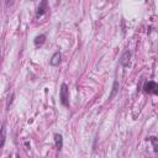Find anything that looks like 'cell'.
<instances>
[{
    "instance_id": "6da1fadb",
    "label": "cell",
    "mask_w": 158,
    "mask_h": 158,
    "mask_svg": "<svg viewBox=\"0 0 158 158\" xmlns=\"http://www.w3.org/2000/svg\"><path fill=\"white\" fill-rule=\"evenodd\" d=\"M59 99H60V102L63 106L68 107L69 106V90H68V86L67 84H62L60 85V90H59Z\"/></svg>"
},
{
    "instance_id": "7a4b0ae2",
    "label": "cell",
    "mask_w": 158,
    "mask_h": 158,
    "mask_svg": "<svg viewBox=\"0 0 158 158\" xmlns=\"http://www.w3.org/2000/svg\"><path fill=\"white\" fill-rule=\"evenodd\" d=\"M144 91L146 93H148V94H157L158 93V85H157V83L156 81H147L146 84H144Z\"/></svg>"
},
{
    "instance_id": "3957f363",
    "label": "cell",
    "mask_w": 158,
    "mask_h": 158,
    "mask_svg": "<svg viewBox=\"0 0 158 158\" xmlns=\"http://www.w3.org/2000/svg\"><path fill=\"white\" fill-rule=\"evenodd\" d=\"M47 5H48V4H47V0H42V1H41V4H40L38 7H37V12H36V17H37V19H41V17L47 12V10H48V9H47Z\"/></svg>"
},
{
    "instance_id": "277c9868",
    "label": "cell",
    "mask_w": 158,
    "mask_h": 158,
    "mask_svg": "<svg viewBox=\"0 0 158 158\" xmlns=\"http://www.w3.org/2000/svg\"><path fill=\"white\" fill-rule=\"evenodd\" d=\"M130 59H131V52L130 51H125L123 54L120 58V64L122 67H128L130 65Z\"/></svg>"
},
{
    "instance_id": "5b68a950",
    "label": "cell",
    "mask_w": 158,
    "mask_h": 158,
    "mask_svg": "<svg viewBox=\"0 0 158 158\" xmlns=\"http://www.w3.org/2000/svg\"><path fill=\"white\" fill-rule=\"evenodd\" d=\"M60 60H62V54H60L59 52H56V53L52 56V58H51V60H49V64H51L52 67H57V65H59Z\"/></svg>"
},
{
    "instance_id": "8992f818",
    "label": "cell",
    "mask_w": 158,
    "mask_h": 158,
    "mask_svg": "<svg viewBox=\"0 0 158 158\" xmlns=\"http://www.w3.org/2000/svg\"><path fill=\"white\" fill-rule=\"evenodd\" d=\"M5 139H6V128H5V125H2L0 128V148L4 147Z\"/></svg>"
},
{
    "instance_id": "52a82bcc",
    "label": "cell",
    "mask_w": 158,
    "mask_h": 158,
    "mask_svg": "<svg viewBox=\"0 0 158 158\" xmlns=\"http://www.w3.org/2000/svg\"><path fill=\"white\" fill-rule=\"evenodd\" d=\"M54 143H56L57 149H62V147H63V137L59 133H54Z\"/></svg>"
},
{
    "instance_id": "ba28073f",
    "label": "cell",
    "mask_w": 158,
    "mask_h": 158,
    "mask_svg": "<svg viewBox=\"0 0 158 158\" xmlns=\"http://www.w3.org/2000/svg\"><path fill=\"white\" fill-rule=\"evenodd\" d=\"M44 41H46V36L44 35H38V36H36V38H35V44L38 47V46H42L43 43H44Z\"/></svg>"
},
{
    "instance_id": "9c48e42d",
    "label": "cell",
    "mask_w": 158,
    "mask_h": 158,
    "mask_svg": "<svg viewBox=\"0 0 158 158\" xmlns=\"http://www.w3.org/2000/svg\"><path fill=\"white\" fill-rule=\"evenodd\" d=\"M151 142H152V144H153V149H154V152H158V139H157V137H154V136H152V137H149L148 138Z\"/></svg>"
},
{
    "instance_id": "30bf717a",
    "label": "cell",
    "mask_w": 158,
    "mask_h": 158,
    "mask_svg": "<svg viewBox=\"0 0 158 158\" xmlns=\"http://www.w3.org/2000/svg\"><path fill=\"white\" fill-rule=\"evenodd\" d=\"M116 90H117V81H115L114 83V88H112V93H111V98L115 95V93H116Z\"/></svg>"
},
{
    "instance_id": "8fae6325",
    "label": "cell",
    "mask_w": 158,
    "mask_h": 158,
    "mask_svg": "<svg viewBox=\"0 0 158 158\" xmlns=\"http://www.w3.org/2000/svg\"><path fill=\"white\" fill-rule=\"evenodd\" d=\"M5 2H6L7 6H11V5L14 4V0H5Z\"/></svg>"
}]
</instances>
